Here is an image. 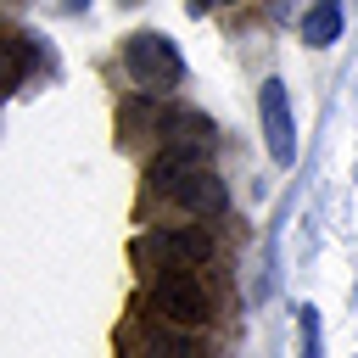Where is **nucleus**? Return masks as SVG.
Here are the masks:
<instances>
[{
    "label": "nucleus",
    "instance_id": "1",
    "mask_svg": "<svg viewBox=\"0 0 358 358\" xmlns=\"http://www.w3.org/2000/svg\"><path fill=\"white\" fill-rule=\"evenodd\" d=\"M145 173H151V185H157L168 201H179V207L196 213V218H218V213L229 207L224 179L207 168V145H162Z\"/></svg>",
    "mask_w": 358,
    "mask_h": 358
},
{
    "label": "nucleus",
    "instance_id": "2",
    "mask_svg": "<svg viewBox=\"0 0 358 358\" xmlns=\"http://www.w3.org/2000/svg\"><path fill=\"white\" fill-rule=\"evenodd\" d=\"M151 313H157L162 324H179V330L207 324V319H213V302H207L196 268H162V274L151 280Z\"/></svg>",
    "mask_w": 358,
    "mask_h": 358
},
{
    "label": "nucleus",
    "instance_id": "3",
    "mask_svg": "<svg viewBox=\"0 0 358 358\" xmlns=\"http://www.w3.org/2000/svg\"><path fill=\"white\" fill-rule=\"evenodd\" d=\"M123 67L145 90H173L185 78V56H179V45L168 34H129L123 39Z\"/></svg>",
    "mask_w": 358,
    "mask_h": 358
},
{
    "label": "nucleus",
    "instance_id": "4",
    "mask_svg": "<svg viewBox=\"0 0 358 358\" xmlns=\"http://www.w3.org/2000/svg\"><path fill=\"white\" fill-rule=\"evenodd\" d=\"M134 257L140 263H157V268H207L213 263V235H201L196 224L157 229V235L134 241Z\"/></svg>",
    "mask_w": 358,
    "mask_h": 358
},
{
    "label": "nucleus",
    "instance_id": "5",
    "mask_svg": "<svg viewBox=\"0 0 358 358\" xmlns=\"http://www.w3.org/2000/svg\"><path fill=\"white\" fill-rule=\"evenodd\" d=\"M257 112H263V145H268L274 168H291L296 162V117H291V95L280 78H263Z\"/></svg>",
    "mask_w": 358,
    "mask_h": 358
},
{
    "label": "nucleus",
    "instance_id": "6",
    "mask_svg": "<svg viewBox=\"0 0 358 358\" xmlns=\"http://www.w3.org/2000/svg\"><path fill=\"white\" fill-rule=\"evenodd\" d=\"M302 39H308L313 50L336 45V39H341V0H313V11L302 17Z\"/></svg>",
    "mask_w": 358,
    "mask_h": 358
},
{
    "label": "nucleus",
    "instance_id": "7",
    "mask_svg": "<svg viewBox=\"0 0 358 358\" xmlns=\"http://www.w3.org/2000/svg\"><path fill=\"white\" fill-rule=\"evenodd\" d=\"M145 358H201V347L173 324V330H157V336H145Z\"/></svg>",
    "mask_w": 358,
    "mask_h": 358
},
{
    "label": "nucleus",
    "instance_id": "8",
    "mask_svg": "<svg viewBox=\"0 0 358 358\" xmlns=\"http://www.w3.org/2000/svg\"><path fill=\"white\" fill-rule=\"evenodd\" d=\"M22 73H28V56H22L11 39H0V90H11Z\"/></svg>",
    "mask_w": 358,
    "mask_h": 358
},
{
    "label": "nucleus",
    "instance_id": "9",
    "mask_svg": "<svg viewBox=\"0 0 358 358\" xmlns=\"http://www.w3.org/2000/svg\"><path fill=\"white\" fill-rule=\"evenodd\" d=\"M201 6H229V0H201Z\"/></svg>",
    "mask_w": 358,
    "mask_h": 358
}]
</instances>
